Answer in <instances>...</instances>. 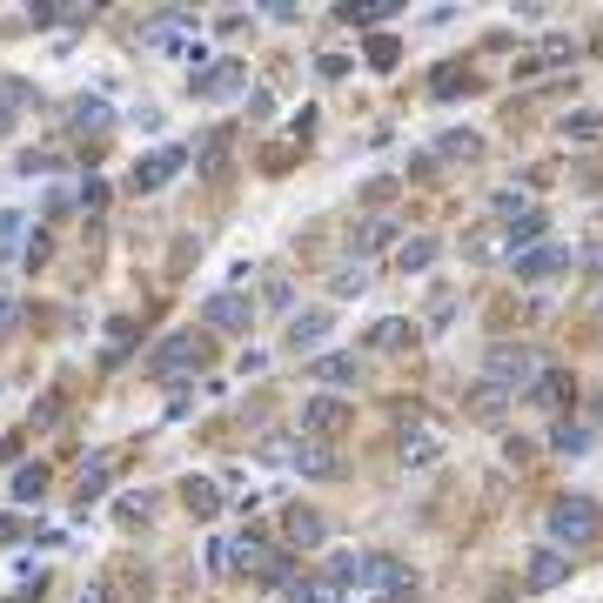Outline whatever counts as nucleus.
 I'll return each mask as SVG.
<instances>
[{
  "label": "nucleus",
  "instance_id": "obj_1",
  "mask_svg": "<svg viewBox=\"0 0 603 603\" xmlns=\"http://www.w3.org/2000/svg\"><path fill=\"white\" fill-rule=\"evenodd\" d=\"M597 530H603V516H597V503L590 496H557L550 503V550H583V543H597Z\"/></svg>",
  "mask_w": 603,
  "mask_h": 603
},
{
  "label": "nucleus",
  "instance_id": "obj_2",
  "mask_svg": "<svg viewBox=\"0 0 603 603\" xmlns=\"http://www.w3.org/2000/svg\"><path fill=\"white\" fill-rule=\"evenodd\" d=\"M483 382H496V389H523V382H536V356L523 349V342H496L490 356H483Z\"/></svg>",
  "mask_w": 603,
  "mask_h": 603
},
{
  "label": "nucleus",
  "instance_id": "obj_3",
  "mask_svg": "<svg viewBox=\"0 0 603 603\" xmlns=\"http://www.w3.org/2000/svg\"><path fill=\"white\" fill-rule=\"evenodd\" d=\"M349 423H356V402H342V396L302 402V436H309V443H329V436H342Z\"/></svg>",
  "mask_w": 603,
  "mask_h": 603
},
{
  "label": "nucleus",
  "instance_id": "obj_4",
  "mask_svg": "<svg viewBox=\"0 0 603 603\" xmlns=\"http://www.w3.org/2000/svg\"><path fill=\"white\" fill-rule=\"evenodd\" d=\"M510 262H516V282H550L570 268V242H536L530 255H510Z\"/></svg>",
  "mask_w": 603,
  "mask_h": 603
},
{
  "label": "nucleus",
  "instance_id": "obj_5",
  "mask_svg": "<svg viewBox=\"0 0 603 603\" xmlns=\"http://www.w3.org/2000/svg\"><path fill=\"white\" fill-rule=\"evenodd\" d=\"M208 362V342H201L195 329H181L161 342V356H155V376H181V369H201Z\"/></svg>",
  "mask_w": 603,
  "mask_h": 603
},
{
  "label": "nucleus",
  "instance_id": "obj_6",
  "mask_svg": "<svg viewBox=\"0 0 603 603\" xmlns=\"http://www.w3.org/2000/svg\"><path fill=\"white\" fill-rule=\"evenodd\" d=\"M181 161H188V148H155V155L134 161V188L148 195V188H161L168 175H181Z\"/></svg>",
  "mask_w": 603,
  "mask_h": 603
},
{
  "label": "nucleus",
  "instance_id": "obj_7",
  "mask_svg": "<svg viewBox=\"0 0 603 603\" xmlns=\"http://www.w3.org/2000/svg\"><path fill=\"white\" fill-rule=\"evenodd\" d=\"M201 315H208V329H228V335H242V329H248V315H255V309H248V295L222 289V295H208V309H201Z\"/></svg>",
  "mask_w": 603,
  "mask_h": 603
},
{
  "label": "nucleus",
  "instance_id": "obj_8",
  "mask_svg": "<svg viewBox=\"0 0 603 603\" xmlns=\"http://www.w3.org/2000/svg\"><path fill=\"white\" fill-rule=\"evenodd\" d=\"M563 577H570V557H563V550H550V543L530 550V590H557Z\"/></svg>",
  "mask_w": 603,
  "mask_h": 603
},
{
  "label": "nucleus",
  "instance_id": "obj_9",
  "mask_svg": "<svg viewBox=\"0 0 603 603\" xmlns=\"http://www.w3.org/2000/svg\"><path fill=\"white\" fill-rule=\"evenodd\" d=\"M335 315L329 309H309V315H289V349H315V342H329Z\"/></svg>",
  "mask_w": 603,
  "mask_h": 603
},
{
  "label": "nucleus",
  "instance_id": "obj_10",
  "mask_svg": "<svg viewBox=\"0 0 603 603\" xmlns=\"http://www.w3.org/2000/svg\"><path fill=\"white\" fill-rule=\"evenodd\" d=\"M282 536H289L295 550H315L329 530H322V516H315V510H289V516H282Z\"/></svg>",
  "mask_w": 603,
  "mask_h": 603
},
{
  "label": "nucleus",
  "instance_id": "obj_11",
  "mask_svg": "<svg viewBox=\"0 0 603 603\" xmlns=\"http://www.w3.org/2000/svg\"><path fill=\"white\" fill-rule=\"evenodd\" d=\"M416 322H402V315H389V322H376V329H369V349H416Z\"/></svg>",
  "mask_w": 603,
  "mask_h": 603
},
{
  "label": "nucleus",
  "instance_id": "obj_12",
  "mask_svg": "<svg viewBox=\"0 0 603 603\" xmlns=\"http://www.w3.org/2000/svg\"><path fill=\"white\" fill-rule=\"evenodd\" d=\"M503 409H510V389H496V382H476V389H469V416H476V423H496Z\"/></svg>",
  "mask_w": 603,
  "mask_h": 603
},
{
  "label": "nucleus",
  "instance_id": "obj_13",
  "mask_svg": "<svg viewBox=\"0 0 603 603\" xmlns=\"http://www.w3.org/2000/svg\"><path fill=\"white\" fill-rule=\"evenodd\" d=\"M530 402L536 409H563V402H570V376H563V369H543V376L530 382Z\"/></svg>",
  "mask_w": 603,
  "mask_h": 603
},
{
  "label": "nucleus",
  "instance_id": "obj_14",
  "mask_svg": "<svg viewBox=\"0 0 603 603\" xmlns=\"http://www.w3.org/2000/svg\"><path fill=\"white\" fill-rule=\"evenodd\" d=\"M228 141H235V128H215V134H208V141H201L195 168H201V175H208V181H215V175H222V168H228Z\"/></svg>",
  "mask_w": 603,
  "mask_h": 603
},
{
  "label": "nucleus",
  "instance_id": "obj_15",
  "mask_svg": "<svg viewBox=\"0 0 603 603\" xmlns=\"http://www.w3.org/2000/svg\"><path fill=\"white\" fill-rule=\"evenodd\" d=\"M590 443H597V423H557V436H550L557 456H583Z\"/></svg>",
  "mask_w": 603,
  "mask_h": 603
},
{
  "label": "nucleus",
  "instance_id": "obj_16",
  "mask_svg": "<svg viewBox=\"0 0 603 603\" xmlns=\"http://www.w3.org/2000/svg\"><path fill=\"white\" fill-rule=\"evenodd\" d=\"M242 81H248V74H242V61H222V67H208V74H201L195 88H201V94H215V101H222V94H235V88H242Z\"/></svg>",
  "mask_w": 603,
  "mask_h": 603
},
{
  "label": "nucleus",
  "instance_id": "obj_17",
  "mask_svg": "<svg viewBox=\"0 0 603 603\" xmlns=\"http://www.w3.org/2000/svg\"><path fill=\"white\" fill-rule=\"evenodd\" d=\"M543 228H550V222H543L536 208H530V215H516V222H510V255H530V248L543 242Z\"/></svg>",
  "mask_w": 603,
  "mask_h": 603
},
{
  "label": "nucleus",
  "instance_id": "obj_18",
  "mask_svg": "<svg viewBox=\"0 0 603 603\" xmlns=\"http://www.w3.org/2000/svg\"><path fill=\"white\" fill-rule=\"evenodd\" d=\"M181 496H188V510H195V516H215V510H222V490H215L208 476H188V483H181Z\"/></svg>",
  "mask_w": 603,
  "mask_h": 603
},
{
  "label": "nucleus",
  "instance_id": "obj_19",
  "mask_svg": "<svg viewBox=\"0 0 603 603\" xmlns=\"http://www.w3.org/2000/svg\"><path fill=\"white\" fill-rule=\"evenodd\" d=\"M396 14H402L396 0H362V7L349 0V7H342V21H349V27H369V21H396Z\"/></svg>",
  "mask_w": 603,
  "mask_h": 603
},
{
  "label": "nucleus",
  "instance_id": "obj_20",
  "mask_svg": "<svg viewBox=\"0 0 603 603\" xmlns=\"http://www.w3.org/2000/svg\"><path fill=\"white\" fill-rule=\"evenodd\" d=\"M483 155V141H476V134H443V141H436V161H476Z\"/></svg>",
  "mask_w": 603,
  "mask_h": 603
},
{
  "label": "nucleus",
  "instance_id": "obj_21",
  "mask_svg": "<svg viewBox=\"0 0 603 603\" xmlns=\"http://www.w3.org/2000/svg\"><path fill=\"white\" fill-rule=\"evenodd\" d=\"M597 134H603V114H597V108L563 114V141H597Z\"/></svg>",
  "mask_w": 603,
  "mask_h": 603
},
{
  "label": "nucleus",
  "instance_id": "obj_22",
  "mask_svg": "<svg viewBox=\"0 0 603 603\" xmlns=\"http://www.w3.org/2000/svg\"><path fill=\"white\" fill-rule=\"evenodd\" d=\"M295 603H342V583L335 577H315V583H289Z\"/></svg>",
  "mask_w": 603,
  "mask_h": 603
},
{
  "label": "nucleus",
  "instance_id": "obj_23",
  "mask_svg": "<svg viewBox=\"0 0 603 603\" xmlns=\"http://www.w3.org/2000/svg\"><path fill=\"white\" fill-rule=\"evenodd\" d=\"M315 376L322 382H356V356H315Z\"/></svg>",
  "mask_w": 603,
  "mask_h": 603
},
{
  "label": "nucleus",
  "instance_id": "obj_24",
  "mask_svg": "<svg viewBox=\"0 0 603 603\" xmlns=\"http://www.w3.org/2000/svg\"><path fill=\"white\" fill-rule=\"evenodd\" d=\"M396 61H402V41H396V34H376V41H369V67H382V74H389Z\"/></svg>",
  "mask_w": 603,
  "mask_h": 603
},
{
  "label": "nucleus",
  "instance_id": "obj_25",
  "mask_svg": "<svg viewBox=\"0 0 603 603\" xmlns=\"http://www.w3.org/2000/svg\"><path fill=\"white\" fill-rule=\"evenodd\" d=\"M436 255H443V248H436V242H416V248H402L396 262H402V275H423V268L436 262Z\"/></svg>",
  "mask_w": 603,
  "mask_h": 603
},
{
  "label": "nucleus",
  "instance_id": "obj_26",
  "mask_svg": "<svg viewBox=\"0 0 603 603\" xmlns=\"http://www.w3.org/2000/svg\"><path fill=\"white\" fill-rule=\"evenodd\" d=\"M295 463L309 469V476H335V456H329L322 443H302V456H295Z\"/></svg>",
  "mask_w": 603,
  "mask_h": 603
},
{
  "label": "nucleus",
  "instance_id": "obj_27",
  "mask_svg": "<svg viewBox=\"0 0 603 603\" xmlns=\"http://www.w3.org/2000/svg\"><path fill=\"white\" fill-rule=\"evenodd\" d=\"M41 490H47V469H21V476H14V496H21V503H34Z\"/></svg>",
  "mask_w": 603,
  "mask_h": 603
},
{
  "label": "nucleus",
  "instance_id": "obj_28",
  "mask_svg": "<svg viewBox=\"0 0 603 603\" xmlns=\"http://www.w3.org/2000/svg\"><path fill=\"white\" fill-rule=\"evenodd\" d=\"M389 235H396L389 222H369V228H362V242H356V255H376V248H389Z\"/></svg>",
  "mask_w": 603,
  "mask_h": 603
},
{
  "label": "nucleus",
  "instance_id": "obj_29",
  "mask_svg": "<svg viewBox=\"0 0 603 603\" xmlns=\"http://www.w3.org/2000/svg\"><path fill=\"white\" fill-rule=\"evenodd\" d=\"M74 121L81 128H108V101H74Z\"/></svg>",
  "mask_w": 603,
  "mask_h": 603
},
{
  "label": "nucleus",
  "instance_id": "obj_30",
  "mask_svg": "<svg viewBox=\"0 0 603 603\" xmlns=\"http://www.w3.org/2000/svg\"><path fill=\"white\" fill-rule=\"evenodd\" d=\"M21 101H27L21 81H7V88H0V134H7V121H14V108H21Z\"/></svg>",
  "mask_w": 603,
  "mask_h": 603
},
{
  "label": "nucleus",
  "instance_id": "obj_31",
  "mask_svg": "<svg viewBox=\"0 0 603 603\" xmlns=\"http://www.w3.org/2000/svg\"><path fill=\"white\" fill-rule=\"evenodd\" d=\"M456 88H469V74L463 67H443V74H436V94H456Z\"/></svg>",
  "mask_w": 603,
  "mask_h": 603
},
{
  "label": "nucleus",
  "instance_id": "obj_32",
  "mask_svg": "<svg viewBox=\"0 0 603 603\" xmlns=\"http://www.w3.org/2000/svg\"><path fill=\"white\" fill-rule=\"evenodd\" d=\"M409 463H416V469L436 463V436H416V443H409Z\"/></svg>",
  "mask_w": 603,
  "mask_h": 603
},
{
  "label": "nucleus",
  "instance_id": "obj_33",
  "mask_svg": "<svg viewBox=\"0 0 603 603\" xmlns=\"http://www.w3.org/2000/svg\"><path fill=\"white\" fill-rule=\"evenodd\" d=\"M81 603H114V590H108V583H88V590H81Z\"/></svg>",
  "mask_w": 603,
  "mask_h": 603
},
{
  "label": "nucleus",
  "instance_id": "obj_34",
  "mask_svg": "<svg viewBox=\"0 0 603 603\" xmlns=\"http://www.w3.org/2000/svg\"><path fill=\"white\" fill-rule=\"evenodd\" d=\"M14 315H21V309H14V302H7V295H0V329H7V322H14Z\"/></svg>",
  "mask_w": 603,
  "mask_h": 603
}]
</instances>
